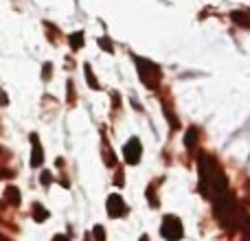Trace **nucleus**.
I'll use <instances>...</instances> for the list:
<instances>
[{"instance_id":"nucleus-1","label":"nucleus","mask_w":250,"mask_h":241,"mask_svg":"<svg viewBox=\"0 0 250 241\" xmlns=\"http://www.w3.org/2000/svg\"><path fill=\"white\" fill-rule=\"evenodd\" d=\"M160 233H163V237H165V239H169V241H178V239H182V224H180V220H178V217H173V215L165 217Z\"/></svg>"},{"instance_id":"nucleus-2","label":"nucleus","mask_w":250,"mask_h":241,"mask_svg":"<svg viewBox=\"0 0 250 241\" xmlns=\"http://www.w3.org/2000/svg\"><path fill=\"white\" fill-rule=\"evenodd\" d=\"M141 141L138 138H132V141L125 145V149H123V154H125V160H127L129 164H136L138 160H141Z\"/></svg>"},{"instance_id":"nucleus-3","label":"nucleus","mask_w":250,"mask_h":241,"mask_svg":"<svg viewBox=\"0 0 250 241\" xmlns=\"http://www.w3.org/2000/svg\"><path fill=\"white\" fill-rule=\"evenodd\" d=\"M127 213V206L123 204V200H121V195L119 193H114V195H110L108 198V215L110 217H121Z\"/></svg>"},{"instance_id":"nucleus-4","label":"nucleus","mask_w":250,"mask_h":241,"mask_svg":"<svg viewBox=\"0 0 250 241\" xmlns=\"http://www.w3.org/2000/svg\"><path fill=\"white\" fill-rule=\"evenodd\" d=\"M31 142H33V158H31V164L33 167H40L42 164V160H44V156H42V147H40V141H38V136H31Z\"/></svg>"},{"instance_id":"nucleus-5","label":"nucleus","mask_w":250,"mask_h":241,"mask_svg":"<svg viewBox=\"0 0 250 241\" xmlns=\"http://www.w3.org/2000/svg\"><path fill=\"white\" fill-rule=\"evenodd\" d=\"M4 200H7L11 206H18V204H20V191H18L16 186H9V189L4 191Z\"/></svg>"},{"instance_id":"nucleus-6","label":"nucleus","mask_w":250,"mask_h":241,"mask_svg":"<svg viewBox=\"0 0 250 241\" xmlns=\"http://www.w3.org/2000/svg\"><path fill=\"white\" fill-rule=\"evenodd\" d=\"M46 217H48V213L44 211L42 204H33V220L35 221H44Z\"/></svg>"},{"instance_id":"nucleus-7","label":"nucleus","mask_w":250,"mask_h":241,"mask_svg":"<svg viewBox=\"0 0 250 241\" xmlns=\"http://www.w3.org/2000/svg\"><path fill=\"white\" fill-rule=\"evenodd\" d=\"M195 136H198V129L191 127L189 132H187V136H185V145L187 147H193L195 145Z\"/></svg>"},{"instance_id":"nucleus-8","label":"nucleus","mask_w":250,"mask_h":241,"mask_svg":"<svg viewBox=\"0 0 250 241\" xmlns=\"http://www.w3.org/2000/svg\"><path fill=\"white\" fill-rule=\"evenodd\" d=\"M92 233H95L97 241H105V233H104V228H101V226H95V230H92Z\"/></svg>"},{"instance_id":"nucleus-9","label":"nucleus","mask_w":250,"mask_h":241,"mask_svg":"<svg viewBox=\"0 0 250 241\" xmlns=\"http://www.w3.org/2000/svg\"><path fill=\"white\" fill-rule=\"evenodd\" d=\"M86 77H88V83H90V88H99V86H97V81H95V77H92L90 66H86Z\"/></svg>"},{"instance_id":"nucleus-10","label":"nucleus","mask_w":250,"mask_h":241,"mask_svg":"<svg viewBox=\"0 0 250 241\" xmlns=\"http://www.w3.org/2000/svg\"><path fill=\"white\" fill-rule=\"evenodd\" d=\"M9 178H13V171H9V169H0V180H9Z\"/></svg>"},{"instance_id":"nucleus-11","label":"nucleus","mask_w":250,"mask_h":241,"mask_svg":"<svg viewBox=\"0 0 250 241\" xmlns=\"http://www.w3.org/2000/svg\"><path fill=\"white\" fill-rule=\"evenodd\" d=\"M70 44H73L75 48L82 46V33H79V35H73V38H70Z\"/></svg>"},{"instance_id":"nucleus-12","label":"nucleus","mask_w":250,"mask_h":241,"mask_svg":"<svg viewBox=\"0 0 250 241\" xmlns=\"http://www.w3.org/2000/svg\"><path fill=\"white\" fill-rule=\"evenodd\" d=\"M42 184H51V176H48L46 171L42 173Z\"/></svg>"},{"instance_id":"nucleus-13","label":"nucleus","mask_w":250,"mask_h":241,"mask_svg":"<svg viewBox=\"0 0 250 241\" xmlns=\"http://www.w3.org/2000/svg\"><path fill=\"white\" fill-rule=\"evenodd\" d=\"M53 241H68V239H66V237H62V235H57V237L53 239Z\"/></svg>"},{"instance_id":"nucleus-14","label":"nucleus","mask_w":250,"mask_h":241,"mask_svg":"<svg viewBox=\"0 0 250 241\" xmlns=\"http://www.w3.org/2000/svg\"><path fill=\"white\" fill-rule=\"evenodd\" d=\"M2 154H4V151H2V147H0V156H2Z\"/></svg>"},{"instance_id":"nucleus-15","label":"nucleus","mask_w":250,"mask_h":241,"mask_svg":"<svg viewBox=\"0 0 250 241\" xmlns=\"http://www.w3.org/2000/svg\"><path fill=\"white\" fill-rule=\"evenodd\" d=\"M141 241H147V237H141Z\"/></svg>"},{"instance_id":"nucleus-16","label":"nucleus","mask_w":250,"mask_h":241,"mask_svg":"<svg viewBox=\"0 0 250 241\" xmlns=\"http://www.w3.org/2000/svg\"><path fill=\"white\" fill-rule=\"evenodd\" d=\"M0 241H7V239H4V237H0Z\"/></svg>"}]
</instances>
